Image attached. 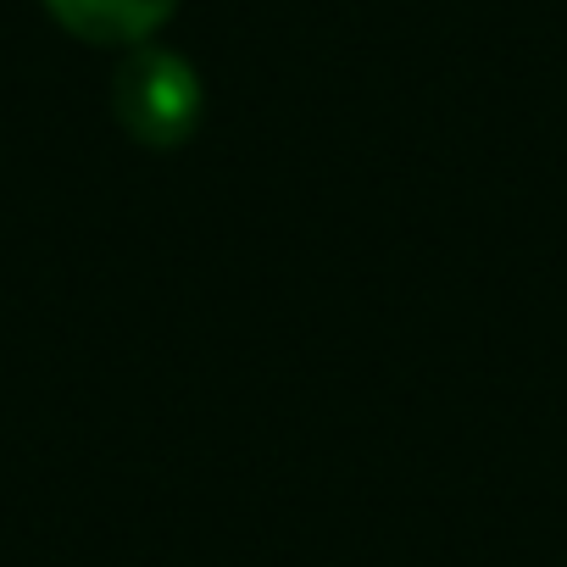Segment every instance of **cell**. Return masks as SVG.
I'll list each match as a JSON object with an SVG mask.
<instances>
[{"instance_id": "cell-1", "label": "cell", "mask_w": 567, "mask_h": 567, "mask_svg": "<svg viewBox=\"0 0 567 567\" xmlns=\"http://www.w3.org/2000/svg\"><path fill=\"white\" fill-rule=\"evenodd\" d=\"M206 112L200 73L162 45H134L112 73V117L145 151H178L195 140Z\"/></svg>"}, {"instance_id": "cell-2", "label": "cell", "mask_w": 567, "mask_h": 567, "mask_svg": "<svg viewBox=\"0 0 567 567\" xmlns=\"http://www.w3.org/2000/svg\"><path fill=\"white\" fill-rule=\"evenodd\" d=\"M45 12L84 45H151L178 0H45Z\"/></svg>"}]
</instances>
